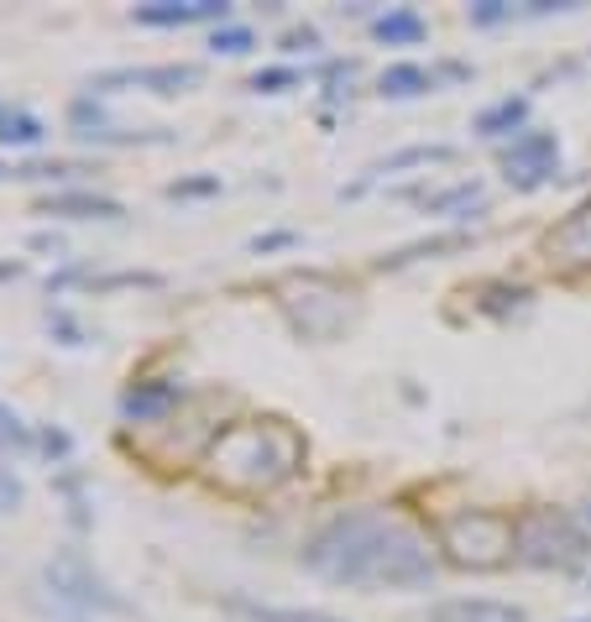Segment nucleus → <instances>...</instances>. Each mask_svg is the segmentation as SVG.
Instances as JSON below:
<instances>
[{"mask_svg": "<svg viewBox=\"0 0 591 622\" xmlns=\"http://www.w3.org/2000/svg\"><path fill=\"white\" fill-rule=\"evenodd\" d=\"M304 571L331 586H424L435 581V554L387 513H341L304 544Z\"/></svg>", "mask_w": 591, "mask_h": 622, "instance_id": "f257e3e1", "label": "nucleus"}, {"mask_svg": "<svg viewBox=\"0 0 591 622\" xmlns=\"http://www.w3.org/2000/svg\"><path fill=\"white\" fill-rule=\"evenodd\" d=\"M209 461H215V476H226L230 486H273L294 471L298 440L278 424H236L215 440Z\"/></svg>", "mask_w": 591, "mask_h": 622, "instance_id": "f03ea898", "label": "nucleus"}, {"mask_svg": "<svg viewBox=\"0 0 591 622\" xmlns=\"http://www.w3.org/2000/svg\"><path fill=\"white\" fill-rule=\"evenodd\" d=\"M513 544H519V560L529 565H571L575 554H581V534H575V523L555 507H534V513H523L513 523Z\"/></svg>", "mask_w": 591, "mask_h": 622, "instance_id": "7ed1b4c3", "label": "nucleus"}, {"mask_svg": "<svg viewBox=\"0 0 591 622\" xmlns=\"http://www.w3.org/2000/svg\"><path fill=\"white\" fill-rule=\"evenodd\" d=\"M48 586L63 596V602H79V606H105V612H121V596H110V586H105L100 575L89 571L85 560L73 550L52 554L48 560Z\"/></svg>", "mask_w": 591, "mask_h": 622, "instance_id": "20e7f679", "label": "nucleus"}, {"mask_svg": "<svg viewBox=\"0 0 591 622\" xmlns=\"http://www.w3.org/2000/svg\"><path fill=\"white\" fill-rule=\"evenodd\" d=\"M199 63H152V69H105L89 79V89H116V85H137L152 95H184L199 85Z\"/></svg>", "mask_w": 591, "mask_h": 622, "instance_id": "39448f33", "label": "nucleus"}, {"mask_svg": "<svg viewBox=\"0 0 591 622\" xmlns=\"http://www.w3.org/2000/svg\"><path fill=\"white\" fill-rule=\"evenodd\" d=\"M555 137L550 131H523V137H513V147H508V184H519V189H540L544 178L555 174Z\"/></svg>", "mask_w": 591, "mask_h": 622, "instance_id": "423d86ee", "label": "nucleus"}, {"mask_svg": "<svg viewBox=\"0 0 591 622\" xmlns=\"http://www.w3.org/2000/svg\"><path fill=\"white\" fill-rule=\"evenodd\" d=\"M131 17L141 27H189V21H215V27H226L230 6L226 0H157V6H137Z\"/></svg>", "mask_w": 591, "mask_h": 622, "instance_id": "0eeeda50", "label": "nucleus"}, {"mask_svg": "<svg viewBox=\"0 0 591 622\" xmlns=\"http://www.w3.org/2000/svg\"><path fill=\"white\" fill-rule=\"evenodd\" d=\"M424 622H529V612L508 602H487V596H455V602L430 606Z\"/></svg>", "mask_w": 591, "mask_h": 622, "instance_id": "6e6552de", "label": "nucleus"}, {"mask_svg": "<svg viewBox=\"0 0 591 622\" xmlns=\"http://www.w3.org/2000/svg\"><path fill=\"white\" fill-rule=\"evenodd\" d=\"M37 215H63V220H121L126 209L121 199H105V194H89V189H69V194H48Z\"/></svg>", "mask_w": 591, "mask_h": 622, "instance_id": "1a4fd4ad", "label": "nucleus"}, {"mask_svg": "<svg viewBox=\"0 0 591 622\" xmlns=\"http://www.w3.org/2000/svg\"><path fill=\"white\" fill-rule=\"evenodd\" d=\"M174 398H178L174 382H137V387H126L121 393V414L137 418V424H147V418H157Z\"/></svg>", "mask_w": 591, "mask_h": 622, "instance_id": "9d476101", "label": "nucleus"}, {"mask_svg": "<svg viewBox=\"0 0 591 622\" xmlns=\"http://www.w3.org/2000/svg\"><path fill=\"white\" fill-rule=\"evenodd\" d=\"M377 89L393 95V100H414V95H430V89H435V73L424 69V63H387Z\"/></svg>", "mask_w": 591, "mask_h": 622, "instance_id": "9b49d317", "label": "nucleus"}, {"mask_svg": "<svg viewBox=\"0 0 591 622\" xmlns=\"http://www.w3.org/2000/svg\"><path fill=\"white\" fill-rule=\"evenodd\" d=\"M372 32L383 37V42H424V17L418 11H387V17H377L372 21Z\"/></svg>", "mask_w": 591, "mask_h": 622, "instance_id": "f8f14e48", "label": "nucleus"}, {"mask_svg": "<svg viewBox=\"0 0 591 622\" xmlns=\"http://www.w3.org/2000/svg\"><path fill=\"white\" fill-rule=\"evenodd\" d=\"M0 141H6V147H37V141H42V121L27 116V110H6V116H0Z\"/></svg>", "mask_w": 591, "mask_h": 622, "instance_id": "ddd939ff", "label": "nucleus"}, {"mask_svg": "<svg viewBox=\"0 0 591 622\" xmlns=\"http://www.w3.org/2000/svg\"><path fill=\"white\" fill-rule=\"evenodd\" d=\"M523 110H529V100L492 105V110H482V116H476V131H482V137H503V131H513V126L523 121Z\"/></svg>", "mask_w": 591, "mask_h": 622, "instance_id": "4468645a", "label": "nucleus"}, {"mask_svg": "<svg viewBox=\"0 0 591 622\" xmlns=\"http://www.w3.org/2000/svg\"><path fill=\"white\" fill-rule=\"evenodd\" d=\"M445 157H455V147H403V152H393L387 162H377L372 174H398V168H414V162H445Z\"/></svg>", "mask_w": 591, "mask_h": 622, "instance_id": "2eb2a0df", "label": "nucleus"}, {"mask_svg": "<svg viewBox=\"0 0 591 622\" xmlns=\"http://www.w3.org/2000/svg\"><path fill=\"white\" fill-rule=\"evenodd\" d=\"M230 618L236 622H319L314 612H273V606H252V602H230Z\"/></svg>", "mask_w": 591, "mask_h": 622, "instance_id": "dca6fc26", "label": "nucleus"}, {"mask_svg": "<svg viewBox=\"0 0 591 622\" xmlns=\"http://www.w3.org/2000/svg\"><path fill=\"white\" fill-rule=\"evenodd\" d=\"M220 194V178L215 174H194V178H174L168 184V199H215Z\"/></svg>", "mask_w": 591, "mask_h": 622, "instance_id": "f3484780", "label": "nucleus"}, {"mask_svg": "<svg viewBox=\"0 0 591 622\" xmlns=\"http://www.w3.org/2000/svg\"><path fill=\"white\" fill-rule=\"evenodd\" d=\"M32 445H37L32 430H27V424H21V418L0 403V450H32Z\"/></svg>", "mask_w": 591, "mask_h": 622, "instance_id": "a211bd4d", "label": "nucleus"}, {"mask_svg": "<svg viewBox=\"0 0 591 622\" xmlns=\"http://www.w3.org/2000/svg\"><path fill=\"white\" fill-rule=\"evenodd\" d=\"M209 48L215 52H252L257 48V37H252V27H215Z\"/></svg>", "mask_w": 591, "mask_h": 622, "instance_id": "6ab92c4d", "label": "nucleus"}, {"mask_svg": "<svg viewBox=\"0 0 591 622\" xmlns=\"http://www.w3.org/2000/svg\"><path fill=\"white\" fill-rule=\"evenodd\" d=\"M69 174H89L85 162H21L11 168V178H69Z\"/></svg>", "mask_w": 591, "mask_h": 622, "instance_id": "aec40b11", "label": "nucleus"}, {"mask_svg": "<svg viewBox=\"0 0 591 622\" xmlns=\"http://www.w3.org/2000/svg\"><path fill=\"white\" fill-rule=\"evenodd\" d=\"M288 85H298V69H257L246 89H257V95H278V89H288Z\"/></svg>", "mask_w": 591, "mask_h": 622, "instance_id": "412c9836", "label": "nucleus"}, {"mask_svg": "<svg viewBox=\"0 0 591 622\" xmlns=\"http://www.w3.org/2000/svg\"><path fill=\"white\" fill-rule=\"evenodd\" d=\"M131 283H137V288H157L162 277H157V273H110V277H89V288H131Z\"/></svg>", "mask_w": 591, "mask_h": 622, "instance_id": "4be33fe9", "label": "nucleus"}, {"mask_svg": "<svg viewBox=\"0 0 591 622\" xmlns=\"http://www.w3.org/2000/svg\"><path fill=\"white\" fill-rule=\"evenodd\" d=\"M283 246H298V230H267V236H252L246 251H252V257H267V251H283Z\"/></svg>", "mask_w": 591, "mask_h": 622, "instance_id": "5701e85b", "label": "nucleus"}, {"mask_svg": "<svg viewBox=\"0 0 591 622\" xmlns=\"http://www.w3.org/2000/svg\"><path fill=\"white\" fill-rule=\"evenodd\" d=\"M48 329H58V340H63V346H85V329L73 325L63 309H48Z\"/></svg>", "mask_w": 591, "mask_h": 622, "instance_id": "b1692460", "label": "nucleus"}, {"mask_svg": "<svg viewBox=\"0 0 591 622\" xmlns=\"http://www.w3.org/2000/svg\"><path fill=\"white\" fill-rule=\"evenodd\" d=\"M37 445H42V455H48V461H63V455L73 450V440L63 430H52V424H48V430L37 434Z\"/></svg>", "mask_w": 591, "mask_h": 622, "instance_id": "393cba45", "label": "nucleus"}, {"mask_svg": "<svg viewBox=\"0 0 591 622\" xmlns=\"http://www.w3.org/2000/svg\"><path fill=\"white\" fill-rule=\"evenodd\" d=\"M309 48H319V32L314 27H294V32L283 37V52H309Z\"/></svg>", "mask_w": 591, "mask_h": 622, "instance_id": "a878e982", "label": "nucleus"}, {"mask_svg": "<svg viewBox=\"0 0 591 622\" xmlns=\"http://www.w3.org/2000/svg\"><path fill=\"white\" fill-rule=\"evenodd\" d=\"M6 507H21V482L0 466V513H6Z\"/></svg>", "mask_w": 591, "mask_h": 622, "instance_id": "bb28decb", "label": "nucleus"}, {"mask_svg": "<svg viewBox=\"0 0 591 622\" xmlns=\"http://www.w3.org/2000/svg\"><path fill=\"white\" fill-rule=\"evenodd\" d=\"M508 11H503V0H482V6H471V21L476 27H492V21H503Z\"/></svg>", "mask_w": 591, "mask_h": 622, "instance_id": "cd10ccee", "label": "nucleus"}, {"mask_svg": "<svg viewBox=\"0 0 591 622\" xmlns=\"http://www.w3.org/2000/svg\"><path fill=\"white\" fill-rule=\"evenodd\" d=\"M27 246H32V251H52V257H63V236H52V230H37V236H27Z\"/></svg>", "mask_w": 591, "mask_h": 622, "instance_id": "c85d7f7f", "label": "nucleus"}, {"mask_svg": "<svg viewBox=\"0 0 591 622\" xmlns=\"http://www.w3.org/2000/svg\"><path fill=\"white\" fill-rule=\"evenodd\" d=\"M0 178H6V168H0Z\"/></svg>", "mask_w": 591, "mask_h": 622, "instance_id": "c756f323", "label": "nucleus"}, {"mask_svg": "<svg viewBox=\"0 0 591 622\" xmlns=\"http://www.w3.org/2000/svg\"><path fill=\"white\" fill-rule=\"evenodd\" d=\"M0 116H6V110H0Z\"/></svg>", "mask_w": 591, "mask_h": 622, "instance_id": "7c9ffc66", "label": "nucleus"}]
</instances>
